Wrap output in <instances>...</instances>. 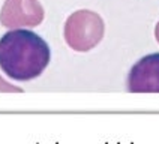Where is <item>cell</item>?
<instances>
[{
    "label": "cell",
    "mask_w": 159,
    "mask_h": 144,
    "mask_svg": "<svg viewBox=\"0 0 159 144\" xmlns=\"http://www.w3.org/2000/svg\"><path fill=\"white\" fill-rule=\"evenodd\" d=\"M51 59L50 47L32 30L14 29L0 38V69L15 81L38 78Z\"/></svg>",
    "instance_id": "6da1fadb"
},
{
    "label": "cell",
    "mask_w": 159,
    "mask_h": 144,
    "mask_svg": "<svg viewBox=\"0 0 159 144\" xmlns=\"http://www.w3.org/2000/svg\"><path fill=\"white\" fill-rule=\"evenodd\" d=\"M105 26L99 14L81 9L71 14L65 23V41L72 50L86 53L96 47L104 38Z\"/></svg>",
    "instance_id": "7a4b0ae2"
},
{
    "label": "cell",
    "mask_w": 159,
    "mask_h": 144,
    "mask_svg": "<svg viewBox=\"0 0 159 144\" xmlns=\"http://www.w3.org/2000/svg\"><path fill=\"white\" fill-rule=\"evenodd\" d=\"M45 12L39 0H5L0 23L8 29L36 27L44 21Z\"/></svg>",
    "instance_id": "3957f363"
},
{
    "label": "cell",
    "mask_w": 159,
    "mask_h": 144,
    "mask_svg": "<svg viewBox=\"0 0 159 144\" xmlns=\"http://www.w3.org/2000/svg\"><path fill=\"white\" fill-rule=\"evenodd\" d=\"M126 89L131 93H159V53L144 56L134 65Z\"/></svg>",
    "instance_id": "277c9868"
},
{
    "label": "cell",
    "mask_w": 159,
    "mask_h": 144,
    "mask_svg": "<svg viewBox=\"0 0 159 144\" xmlns=\"http://www.w3.org/2000/svg\"><path fill=\"white\" fill-rule=\"evenodd\" d=\"M21 92H23V89L12 86L11 83L5 81L0 77V93H21Z\"/></svg>",
    "instance_id": "5b68a950"
},
{
    "label": "cell",
    "mask_w": 159,
    "mask_h": 144,
    "mask_svg": "<svg viewBox=\"0 0 159 144\" xmlns=\"http://www.w3.org/2000/svg\"><path fill=\"white\" fill-rule=\"evenodd\" d=\"M155 38H156V41L159 42V23L156 24V27H155Z\"/></svg>",
    "instance_id": "8992f818"
}]
</instances>
